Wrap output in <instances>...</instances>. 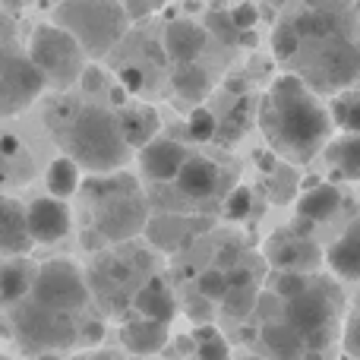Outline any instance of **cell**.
I'll list each match as a JSON object with an SVG mask.
<instances>
[{
  "instance_id": "cell-1",
  "label": "cell",
  "mask_w": 360,
  "mask_h": 360,
  "mask_svg": "<svg viewBox=\"0 0 360 360\" xmlns=\"http://www.w3.org/2000/svg\"><path fill=\"white\" fill-rule=\"evenodd\" d=\"M259 127L269 146L291 162H310L326 149L332 133V114L316 101L300 76L275 79L272 92L259 108Z\"/></svg>"
},
{
  "instance_id": "cell-2",
  "label": "cell",
  "mask_w": 360,
  "mask_h": 360,
  "mask_svg": "<svg viewBox=\"0 0 360 360\" xmlns=\"http://www.w3.org/2000/svg\"><path fill=\"white\" fill-rule=\"evenodd\" d=\"M60 143L79 168L108 174L130 162V146L120 133L117 114L98 105H79L60 124Z\"/></svg>"
},
{
  "instance_id": "cell-3",
  "label": "cell",
  "mask_w": 360,
  "mask_h": 360,
  "mask_svg": "<svg viewBox=\"0 0 360 360\" xmlns=\"http://www.w3.org/2000/svg\"><path fill=\"white\" fill-rule=\"evenodd\" d=\"M54 19L89 54H105V51H111L127 29L124 6L108 4V0H70V4L57 6Z\"/></svg>"
},
{
  "instance_id": "cell-4",
  "label": "cell",
  "mask_w": 360,
  "mask_h": 360,
  "mask_svg": "<svg viewBox=\"0 0 360 360\" xmlns=\"http://www.w3.org/2000/svg\"><path fill=\"white\" fill-rule=\"evenodd\" d=\"M98 193V209H95V231H98L101 240H127V237H136L139 231H146L149 224V209H146V199L133 190V184L127 180H105V184H95Z\"/></svg>"
},
{
  "instance_id": "cell-5",
  "label": "cell",
  "mask_w": 360,
  "mask_h": 360,
  "mask_svg": "<svg viewBox=\"0 0 360 360\" xmlns=\"http://www.w3.org/2000/svg\"><path fill=\"white\" fill-rule=\"evenodd\" d=\"M29 60L44 76V82L67 89L82 76V48L60 25H38L29 41Z\"/></svg>"
},
{
  "instance_id": "cell-6",
  "label": "cell",
  "mask_w": 360,
  "mask_h": 360,
  "mask_svg": "<svg viewBox=\"0 0 360 360\" xmlns=\"http://www.w3.org/2000/svg\"><path fill=\"white\" fill-rule=\"evenodd\" d=\"M313 48L316 51L310 54L304 76H300L310 92L313 89L316 92H342L360 79V44L335 35L313 41Z\"/></svg>"
},
{
  "instance_id": "cell-7",
  "label": "cell",
  "mask_w": 360,
  "mask_h": 360,
  "mask_svg": "<svg viewBox=\"0 0 360 360\" xmlns=\"http://www.w3.org/2000/svg\"><path fill=\"white\" fill-rule=\"evenodd\" d=\"M13 329L19 335V345L35 354H57L63 348L76 345V326L70 316L54 310H44L35 300H22L13 310Z\"/></svg>"
},
{
  "instance_id": "cell-8",
  "label": "cell",
  "mask_w": 360,
  "mask_h": 360,
  "mask_svg": "<svg viewBox=\"0 0 360 360\" xmlns=\"http://www.w3.org/2000/svg\"><path fill=\"white\" fill-rule=\"evenodd\" d=\"M332 319H335V297L326 285H313V281L300 297L288 300L285 307V323L304 338L307 351L316 354H323L332 342Z\"/></svg>"
},
{
  "instance_id": "cell-9",
  "label": "cell",
  "mask_w": 360,
  "mask_h": 360,
  "mask_svg": "<svg viewBox=\"0 0 360 360\" xmlns=\"http://www.w3.org/2000/svg\"><path fill=\"white\" fill-rule=\"evenodd\" d=\"M32 300L44 310L54 313H73L89 304V288L82 272L67 259H51L35 272L32 281Z\"/></svg>"
},
{
  "instance_id": "cell-10",
  "label": "cell",
  "mask_w": 360,
  "mask_h": 360,
  "mask_svg": "<svg viewBox=\"0 0 360 360\" xmlns=\"http://www.w3.org/2000/svg\"><path fill=\"white\" fill-rule=\"evenodd\" d=\"M44 86L48 82L29 60V54L0 48V117H10L32 105L44 92Z\"/></svg>"
},
{
  "instance_id": "cell-11",
  "label": "cell",
  "mask_w": 360,
  "mask_h": 360,
  "mask_svg": "<svg viewBox=\"0 0 360 360\" xmlns=\"http://www.w3.org/2000/svg\"><path fill=\"white\" fill-rule=\"evenodd\" d=\"M25 228H29V237L35 243H54L63 240L70 231V212L60 199L54 196H41L32 199V205L25 209Z\"/></svg>"
},
{
  "instance_id": "cell-12",
  "label": "cell",
  "mask_w": 360,
  "mask_h": 360,
  "mask_svg": "<svg viewBox=\"0 0 360 360\" xmlns=\"http://www.w3.org/2000/svg\"><path fill=\"white\" fill-rule=\"evenodd\" d=\"M186 162V149L174 139H155L139 152V165H143V174L155 184H168L177 180L180 168Z\"/></svg>"
},
{
  "instance_id": "cell-13",
  "label": "cell",
  "mask_w": 360,
  "mask_h": 360,
  "mask_svg": "<svg viewBox=\"0 0 360 360\" xmlns=\"http://www.w3.org/2000/svg\"><path fill=\"white\" fill-rule=\"evenodd\" d=\"M205 35L209 32L202 25H196L193 19H174V22L165 29V51L168 57L184 67V63H196V57L205 51Z\"/></svg>"
},
{
  "instance_id": "cell-14",
  "label": "cell",
  "mask_w": 360,
  "mask_h": 360,
  "mask_svg": "<svg viewBox=\"0 0 360 360\" xmlns=\"http://www.w3.org/2000/svg\"><path fill=\"white\" fill-rule=\"evenodd\" d=\"M218 184H221V171H218V165L212 158H202V155L186 158L177 174V190L186 199H212Z\"/></svg>"
},
{
  "instance_id": "cell-15",
  "label": "cell",
  "mask_w": 360,
  "mask_h": 360,
  "mask_svg": "<svg viewBox=\"0 0 360 360\" xmlns=\"http://www.w3.org/2000/svg\"><path fill=\"white\" fill-rule=\"evenodd\" d=\"M269 259L272 266H278L281 272H304L319 262L316 243L300 240V237H275L269 247Z\"/></svg>"
},
{
  "instance_id": "cell-16",
  "label": "cell",
  "mask_w": 360,
  "mask_h": 360,
  "mask_svg": "<svg viewBox=\"0 0 360 360\" xmlns=\"http://www.w3.org/2000/svg\"><path fill=\"white\" fill-rule=\"evenodd\" d=\"M120 342H124V348L130 354H139V357L158 354L168 345V326L149 323V319H130L120 329Z\"/></svg>"
},
{
  "instance_id": "cell-17",
  "label": "cell",
  "mask_w": 360,
  "mask_h": 360,
  "mask_svg": "<svg viewBox=\"0 0 360 360\" xmlns=\"http://www.w3.org/2000/svg\"><path fill=\"white\" fill-rule=\"evenodd\" d=\"M326 262L335 275L348 281H360V218L348 224L342 237L332 243V250L326 253Z\"/></svg>"
},
{
  "instance_id": "cell-18",
  "label": "cell",
  "mask_w": 360,
  "mask_h": 360,
  "mask_svg": "<svg viewBox=\"0 0 360 360\" xmlns=\"http://www.w3.org/2000/svg\"><path fill=\"white\" fill-rule=\"evenodd\" d=\"M32 243L25 228V209L16 199L0 196V250L6 253H25Z\"/></svg>"
},
{
  "instance_id": "cell-19",
  "label": "cell",
  "mask_w": 360,
  "mask_h": 360,
  "mask_svg": "<svg viewBox=\"0 0 360 360\" xmlns=\"http://www.w3.org/2000/svg\"><path fill=\"white\" fill-rule=\"evenodd\" d=\"M117 124H120V133H124L127 146H136V149H146L149 143H155V133L162 127L158 120L155 108H127V111L117 114Z\"/></svg>"
},
{
  "instance_id": "cell-20",
  "label": "cell",
  "mask_w": 360,
  "mask_h": 360,
  "mask_svg": "<svg viewBox=\"0 0 360 360\" xmlns=\"http://www.w3.org/2000/svg\"><path fill=\"white\" fill-rule=\"evenodd\" d=\"M133 307L139 310V316L143 319H149V323H162V326H168L171 319H174V313H177L174 294H171L158 278H152L146 288H139Z\"/></svg>"
},
{
  "instance_id": "cell-21",
  "label": "cell",
  "mask_w": 360,
  "mask_h": 360,
  "mask_svg": "<svg viewBox=\"0 0 360 360\" xmlns=\"http://www.w3.org/2000/svg\"><path fill=\"white\" fill-rule=\"evenodd\" d=\"M199 221H202V218H199ZM199 221L184 218V215H158V218H149L146 234H149V240L155 243V247L177 250V247H184V243L190 240L193 231H199V228H193V224H199Z\"/></svg>"
},
{
  "instance_id": "cell-22",
  "label": "cell",
  "mask_w": 360,
  "mask_h": 360,
  "mask_svg": "<svg viewBox=\"0 0 360 360\" xmlns=\"http://www.w3.org/2000/svg\"><path fill=\"white\" fill-rule=\"evenodd\" d=\"M262 345H266L269 354L275 360H304V354H307L304 338L288 323H275V319H269V323L262 326Z\"/></svg>"
},
{
  "instance_id": "cell-23",
  "label": "cell",
  "mask_w": 360,
  "mask_h": 360,
  "mask_svg": "<svg viewBox=\"0 0 360 360\" xmlns=\"http://www.w3.org/2000/svg\"><path fill=\"white\" fill-rule=\"evenodd\" d=\"M338 202H342V193L335 190L332 184H319L313 186V190H307L304 196H300L297 202V212L304 221H326V218H332L338 212Z\"/></svg>"
},
{
  "instance_id": "cell-24",
  "label": "cell",
  "mask_w": 360,
  "mask_h": 360,
  "mask_svg": "<svg viewBox=\"0 0 360 360\" xmlns=\"http://www.w3.org/2000/svg\"><path fill=\"white\" fill-rule=\"evenodd\" d=\"M35 272L22 259H10L0 266V304H22L25 294H32Z\"/></svg>"
},
{
  "instance_id": "cell-25",
  "label": "cell",
  "mask_w": 360,
  "mask_h": 360,
  "mask_svg": "<svg viewBox=\"0 0 360 360\" xmlns=\"http://www.w3.org/2000/svg\"><path fill=\"white\" fill-rule=\"evenodd\" d=\"M326 158L335 177L342 180H360V136H342L326 146Z\"/></svg>"
},
{
  "instance_id": "cell-26",
  "label": "cell",
  "mask_w": 360,
  "mask_h": 360,
  "mask_svg": "<svg viewBox=\"0 0 360 360\" xmlns=\"http://www.w3.org/2000/svg\"><path fill=\"white\" fill-rule=\"evenodd\" d=\"M171 86L184 101H202L212 89V76L205 67L199 63H184V67H174V76H171Z\"/></svg>"
},
{
  "instance_id": "cell-27",
  "label": "cell",
  "mask_w": 360,
  "mask_h": 360,
  "mask_svg": "<svg viewBox=\"0 0 360 360\" xmlns=\"http://www.w3.org/2000/svg\"><path fill=\"white\" fill-rule=\"evenodd\" d=\"M44 184H48V190H51L54 199L73 196L76 186H79V165H76L73 158H54V162L48 165V177H44Z\"/></svg>"
},
{
  "instance_id": "cell-28",
  "label": "cell",
  "mask_w": 360,
  "mask_h": 360,
  "mask_svg": "<svg viewBox=\"0 0 360 360\" xmlns=\"http://www.w3.org/2000/svg\"><path fill=\"white\" fill-rule=\"evenodd\" d=\"M332 120H335L342 130H348V136H360V89L342 92L332 101Z\"/></svg>"
},
{
  "instance_id": "cell-29",
  "label": "cell",
  "mask_w": 360,
  "mask_h": 360,
  "mask_svg": "<svg viewBox=\"0 0 360 360\" xmlns=\"http://www.w3.org/2000/svg\"><path fill=\"white\" fill-rule=\"evenodd\" d=\"M193 342H196V360H228V342L215 326H199L193 332Z\"/></svg>"
},
{
  "instance_id": "cell-30",
  "label": "cell",
  "mask_w": 360,
  "mask_h": 360,
  "mask_svg": "<svg viewBox=\"0 0 360 360\" xmlns=\"http://www.w3.org/2000/svg\"><path fill=\"white\" fill-rule=\"evenodd\" d=\"M300 48H304V41H300V35L294 32L291 22L275 25V32H272V51H275V57H278V60H291V57H297Z\"/></svg>"
},
{
  "instance_id": "cell-31",
  "label": "cell",
  "mask_w": 360,
  "mask_h": 360,
  "mask_svg": "<svg viewBox=\"0 0 360 360\" xmlns=\"http://www.w3.org/2000/svg\"><path fill=\"white\" fill-rule=\"evenodd\" d=\"M224 316L231 319H247L256 310V288H243V291H228L221 300Z\"/></svg>"
},
{
  "instance_id": "cell-32",
  "label": "cell",
  "mask_w": 360,
  "mask_h": 360,
  "mask_svg": "<svg viewBox=\"0 0 360 360\" xmlns=\"http://www.w3.org/2000/svg\"><path fill=\"white\" fill-rule=\"evenodd\" d=\"M272 288H275V297H285V300H294L310 288V278L304 272H278L272 278Z\"/></svg>"
},
{
  "instance_id": "cell-33",
  "label": "cell",
  "mask_w": 360,
  "mask_h": 360,
  "mask_svg": "<svg viewBox=\"0 0 360 360\" xmlns=\"http://www.w3.org/2000/svg\"><path fill=\"white\" fill-rule=\"evenodd\" d=\"M297 190V174L291 168H272V177H269V196L272 202H288Z\"/></svg>"
},
{
  "instance_id": "cell-34",
  "label": "cell",
  "mask_w": 360,
  "mask_h": 360,
  "mask_svg": "<svg viewBox=\"0 0 360 360\" xmlns=\"http://www.w3.org/2000/svg\"><path fill=\"white\" fill-rule=\"evenodd\" d=\"M186 130H190V136L196 139V143H205V139L218 136V120H215V114L212 111L196 108V111L190 114V120H186Z\"/></svg>"
},
{
  "instance_id": "cell-35",
  "label": "cell",
  "mask_w": 360,
  "mask_h": 360,
  "mask_svg": "<svg viewBox=\"0 0 360 360\" xmlns=\"http://www.w3.org/2000/svg\"><path fill=\"white\" fill-rule=\"evenodd\" d=\"M205 32H215V35L221 38L224 44L240 41V32L234 29V22H231V13H228V10H209V13H205Z\"/></svg>"
},
{
  "instance_id": "cell-36",
  "label": "cell",
  "mask_w": 360,
  "mask_h": 360,
  "mask_svg": "<svg viewBox=\"0 0 360 360\" xmlns=\"http://www.w3.org/2000/svg\"><path fill=\"white\" fill-rule=\"evenodd\" d=\"M250 212H253V190H250V186H237V190L224 199V218L243 221Z\"/></svg>"
},
{
  "instance_id": "cell-37",
  "label": "cell",
  "mask_w": 360,
  "mask_h": 360,
  "mask_svg": "<svg viewBox=\"0 0 360 360\" xmlns=\"http://www.w3.org/2000/svg\"><path fill=\"white\" fill-rule=\"evenodd\" d=\"M196 285H199V297L202 300H224V294H228V278L218 269H205Z\"/></svg>"
},
{
  "instance_id": "cell-38",
  "label": "cell",
  "mask_w": 360,
  "mask_h": 360,
  "mask_svg": "<svg viewBox=\"0 0 360 360\" xmlns=\"http://www.w3.org/2000/svg\"><path fill=\"white\" fill-rule=\"evenodd\" d=\"M231 22H234L237 32H250L256 25V19H259V10H256V4H237L231 6Z\"/></svg>"
},
{
  "instance_id": "cell-39",
  "label": "cell",
  "mask_w": 360,
  "mask_h": 360,
  "mask_svg": "<svg viewBox=\"0 0 360 360\" xmlns=\"http://www.w3.org/2000/svg\"><path fill=\"white\" fill-rule=\"evenodd\" d=\"M224 278H228V291H243V288H253L256 278L250 269H231V272H224Z\"/></svg>"
},
{
  "instance_id": "cell-40",
  "label": "cell",
  "mask_w": 360,
  "mask_h": 360,
  "mask_svg": "<svg viewBox=\"0 0 360 360\" xmlns=\"http://www.w3.org/2000/svg\"><path fill=\"white\" fill-rule=\"evenodd\" d=\"M120 86L127 89V92H139V89L146 86V76L139 67H120Z\"/></svg>"
},
{
  "instance_id": "cell-41",
  "label": "cell",
  "mask_w": 360,
  "mask_h": 360,
  "mask_svg": "<svg viewBox=\"0 0 360 360\" xmlns=\"http://www.w3.org/2000/svg\"><path fill=\"white\" fill-rule=\"evenodd\" d=\"M345 351L351 357H360V316H351L348 329H345Z\"/></svg>"
},
{
  "instance_id": "cell-42",
  "label": "cell",
  "mask_w": 360,
  "mask_h": 360,
  "mask_svg": "<svg viewBox=\"0 0 360 360\" xmlns=\"http://www.w3.org/2000/svg\"><path fill=\"white\" fill-rule=\"evenodd\" d=\"M105 338V326L101 323H86L79 332H76V342L79 345H98Z\"/></svg>"
},
{
  "instance_id": "cell-43",
  "label": "cell",
  "mask_w": 360,
  "mask_h": 360,
  "mask_svg": "<svg viewBox=\"0 0 360 360\" xmlns=\"http://www.w3.org/2000/svg\"><path fill=\"white\" fill-rule=\"evenodd\" d=\"M237 247H221L218 250V272H231V269H237Z\"/></svg>"
},
{
  "instance_id": "cell-44",
  "label": "cell",
  "mask_w": 360,
  "mask_h": 360,
  "mask_svg": "<svg viewBox=\"0 0 360 360\" xmlns=\"http://www.w3.org/2000/svg\"><path fill=\"white\" fill-rule=\"evenodd\" d=\"M190 354H196V342H193V335L177 338V345H174V354H171V357H190Z\"/></svg>"
},
{
  "instance_id": "cell-45",
  "label": "cell",
  "mask_w": 360,
  "mask_h": 360,
  "mask_svg": "<svg viewBox=\"0 0 360 360\" xmlns=\"http://www.w3.org/2000/svg\"><path fill=\"white\" fill-rule=\"evenodd\" d=\"M79 82H82V86L89 89V92H95V89L101 86V73H98V70H95V67H89V70H82Z\"/></svg>"
},
{
  "instance_id": "cell-46",
  "label": "cell",
  "mask_w": 360,
  "mask_h": 360,
  "mask_svg": "<svg viewBox=\"0 0 360 360\" xmlns=\"http://www.w3.org/2000/svg\"><path fill=\"white\" fill-rule=\"evenodd\" d=\"M152 10H155L152 4H127V6H124L127 19H143V16H149Z\"/></svg>"
},
{
  "instance_id": "cell-47",
  "label": "cell",
  "mask_w": 360,
  "mask_h": 360,
  "mask_svg": "<svg viewBox=\"0 0 360 360\" xmlns=\"http://www.w3.org/2000/svg\"><path fill=\"white\" fill-rule=\"evenodd\" d=\"M256 41H259V38H256L253 32H240V44H243V48H253Z\"/></svg>"
},
{
  "instance_id": "cell-48",
  "label": "cell",
  "mask_w": 360,
  "mask_h": 360,
  "mask_svg": "<svg viewBox=\"0 0 360 360\" xmlns=\"http://www.w3.org/2000/svg\"><path fill=\"white\" fill-rule=\"evenodd\" d=\"M35 360H60V354H38Z\"/></svg>"
},
{
  "instance_id": "cell-49",
  "label": "cell",
  "mask_w": 360,
  "mask_h": 360,
  "mask_svg": "<svg viewBox=\"0 0 360 360\" xmlns=\"http://www.w3.org/2000/svg\"><path fill=\"white\" fill-rule=\"evenodd\" d=\"M243 360H262V357H243Z\"/></svg>"
},
{
  "instance_id": "cell-50",
  "label": "cell",
  "mask_w": 360,
  "mask_h": 360,
  "mask_svg": "<svg viewBox=\"0 0 360 360\" xmlns=\"http://www.w3.org/2000/svg\"><path fill=\"white\" fill-rule=\"evenodd\" d=\"M0 165H4V152H0Z\"/></svg>"
},
{
  "instance_id": "cell-51",
  "label": "cell",
  "mask_w": 360,
  "mask_h": 360,
  "mask_svg": "<svg viewBox=\"0 0 360 360\" xmlns=\"http://www.w3.org/2000/svg\"><path fill=\"white\" fill-rule=\"evenodd\" d=\"M76 360H89V357H76Z\"/></svg>"
},
{
  "instance_id": "cell-52",
  "label": "cell",
  "mask_w": 360,
  "mask_h": 360,
  "mask_svg": "<svg viewBox=\"0 0 360 360\" xmlns=\"http://www.w3.org/2000/svg\"><path fill=\"white\" fill-rule=\"evenodd\" d=\"M0 360H6V357H4V354H0Z\"/></svg>"
}]
</instances>
